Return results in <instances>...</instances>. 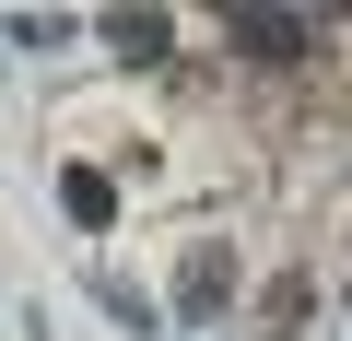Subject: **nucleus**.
Wrapping results in <instances>:
<instances>
[{"label":"nucleus","instance_id":"nucleus-1","mask_svg":"<svg viewBox=\"0 0 352 341\" xmlns=\"http://www.w3.org/2000/svg\"><path fill=\"white\" fill-rule=\"evenodd\" d=\"M235 48L282 71V59H305V48H317V24H305V12H235Z\"/></svg>","mask_w":352,"mask_h":341},{"label":"nucleus","instance_id":"nucleus-2","mask_svg":"<svg viewBox=\"0 0 352 341\" xmlns=\"http://www.w3.org/2000/svg\"><path fill=\"white\" fill-rule=\"evenodd\" d=\"M106 48H118V59H164L176 24H164V12H106Z\"/></svg>","mask_w":352,"mask_h":341}]
</instances>
